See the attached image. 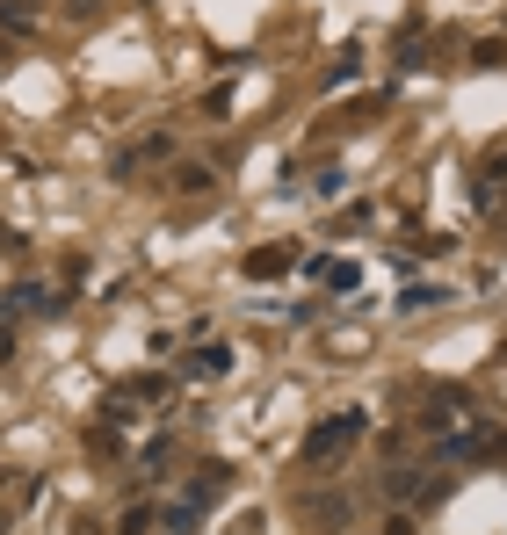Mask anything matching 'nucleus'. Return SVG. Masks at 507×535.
I'll return each mask as SVG.
<instances>
[{"mask_svg":"<svg viewBox=\"0 0 507 535\" xmlns=\"http://www.w3.org/2000/svg\"><path fill=\"white\" fill-rule=\"evenodd\" d=\"M363 427H370V413H334V420H319V427L305 434V463H326V456H341L348 442H363Z\"/></svg>","mask_w":507,"mask_h":535,"instance_id":"1","label":"nucleus"},{"mask_svg":"<svg viewBox=\"0 0 507 535\" xmlns=\"http://www.w3.org/2000/svg\"><path fill=\"white\" fill-rule=\"evenodd\" d=\"M167 188H174V196H211L218 174H211V167H196V160H182V167L167 174Z\"/></svg>","mask_w":507,"mask_h":535,"instance_id":"9","label":"nucleus"},{"mask_svg":"<svg viewBox=\"0 0 507 535\" xmlns=\"http://www.w3.org/2000/svg\"><path fill=\"white\" fill-rule=\"evenodd\" d=\"M341 181H348L341 167H319V174H312V196H319V203H334V196H341Z\"/></svg>","mask_w":507,"mask_h":535,"instance_id":"16","label":"nucleus"},{"mask_svg":"<svg viewBox=\"0 0 507 535\" xmlns=\"http://www.w3.org/2000/svg\"><path fill=\"white\" fill-rule=\"evenodd\" d=\"M15 311H44L51 319V311H66V304H58L44 282H15V290H0V319H15Z\"/></svg>","mask_w":507,"mask_h":535,"instance_id":"4","label":"nucleus"},{"mask_svg":"<svg viewBox=\"0 0 507 535\" xmlns=\"http://www.w3.org/2000/svg\"><path fill=\"white\" fill-rule=\"evenodd\" d=\"M435 304H457L450 290H435V282H413V290L399 297V311H435Z\"/></svg>","mask_w":507,"mask_h":535,"instance_id":"14","label":"nucleus"},{"mask_svg":"<svg viewBox=\"0 0 507 535\" xmlns=\"http://www.w3.org/2000/svg\"><path fill=\"white\" fill-rule=\"evenodd\" d=\"M240 268H247V282H276V275H290V268H297V254H290V246H254Z\"/></svg>","mask_w":507,"mask_h":535,"instance_id":"6","label":"nucleus"},{"mask_svg":"<svg viewBox=\"0 0 507 535\" xmlns=\"http://www.w3.org/2000/svg\"><path fill=\"white\" fill-rule=\"evenodd\" d=\"M377 492L392 499V507H406V499H421V492H428V470H384Z\"/></svg>","mask_w":507,"mask_h":535,"instance_id":"8","label":"nucleus"},{"mask_svg":"<svg viewBox=\"0 0 507 535\" xmlns=\"http://www.w3.org/2000/svg\"><path fill=\"white\" fill-rule=\"evenodd\" d=\"M312 275H319V282H326L334 297H348L355 282H363V268H355V261H312Z\"/></svg>","mask_w":507,"mask_h":535,"instance_id":"10","label":"nucleus"},{"mask_svg":"<svg viewBox=\"0 0 507 535\" xmlns=\"http://www.w3.org/2000/svg\"><path fill=\"white\" fill-rule=\"evenodd\" d=\"M312 514H319L326 528H348V514H355V507H348V499L334 492V499H319V507H312Z\"/></svg>","mask_w":507,"mask_h":535,"instance_id":"17","label":"nucleus"},{"mask_svg":"<svg viewBox=\"0 0 507 535\" xmlns=\"http://www.w3.org/2000/svg\"><path fill=\"white\" fill-rule=\"evenodd\" d=\"M87 449H95V456H116V449H124V434H116V427H87Z\"/></svg>","mask_w":507,"mask_h":535,"instance_id":"18","label":"nucleus"},{"mask_svg":"<svg viewBox=\"0 0 507 535\" xmlns=\"http://www.w3.org/2000/svg\"><path fill=\"white\" fill-rule=\"evenodd\" d=\"M355 73H363V51H355V44H348V51L334 58V66H326V73H319V87H348Z\"/></svg>","mask_w":507,"mask_h":535,"instance_id":"12","label":"nucleus"},{"mask_svg":"<svg viewBox=\"0 0 507 535\" xmlns=\"http://www.w3.org/2000/svg\"><path fill=\"white\" fill-rule=\"evenodd\" d=\"M131 152H138V167H153V160H174V131H145Z\"/></svg>","mask_w":507,"mask_h":535,"instance_id":"13","label":"nucleus"},{"mask_svg":"<svg viewBox=\"0 0 507 535\" xmlns=\"http://www.w3.org/2000/svg\"><path fill=\"white\" fill-rule=\"evenodd\" d=\"M493 449V427L486 420H464V427H450V434H442V456H450V463H464V456H486Z\"/></svg>","mask_w":507,"mask_h":535,"instance_id":"5","label":"nucleus"},{"mask_svg":"<svg viewBox=\"0 0 507 535\" xmlns=\"http://www.w3.org/2000/svg\"><path fill=\"white\" fill-rule=\"evenodd\" d=\"M124 398H131V405H160V398H174V376H131Z\"/></svg>","mask_w":507,"mask_h":535,"instance_id":"11","label":"nucleus"},{"mask_svg":"<svg viewBox=\"0 0 507 535\" xmlns=\"http://www.w3.org/2000/svg\"><path fill=\"white\" fill-rule=\"evenodd\" d=\"M0 37H15V44L37 37V0H0Z\"/></svg>","mask_w":507,"mask_h":535,"instance_id":"7","label":"nucleus"},{"mask_svg":"<svg viewBox=\"0 0 507 535\" xmlns=\"http://www.w3.org/2000/svg\"><path fill=\"white\" fill-rule=\"evenodd\" d=\"M174 376H182V384H225V376H232V348H225V340H211V348H189Z\"/></svg>","mask_w":507,"mask_h":535,"instance_id":"2","label":"nucleus"},{"mask_svg":"<svg viewBox=\"0 0 507 535\" xmlns=\"http://www.w3.org/2000/svg\"><path fill=\"white\" fill-rule=\"evenodd\" d=\"M95 8H102V0H66V15H73V22H87Z\"/></svg>","mask_w":507,"mask_h":535,"instance_id":"21","label":"nucleus"},{"mask_svg":"<svg viewBox=\"0 0 507 535\" xmlns=\"http://www.w3.org/2000/svg\"><path fill=\"white\" fill-rule=\"evenodd\" d=\"M471 66H479V73L507 66V37H479V44H471Z\"/></svg>","mask_w":507,"mask_h":535,"instance_id":"15","label":"nucleus"},{"mask_svg":"<svg viewBox=\"0 0 507 535\" xmlns=\"http://www.w3.org/2000/svg\"><path fill=\"white\" fill-rule=\"evenodd\" d=\"M384 535H413V521H406V514H392V521H384Z\"/></svg>","mask_w":507,"mask_h":535,"instance_id":"22","label":"nucleus"},{"mask_svg":"<svg viewBox=\"0 0 507 535\" xmlns=\"http://www.w3.org/2000/svg\"><path fill=\"white\" fill-rule=\"evenodd\" d=\"M225 492H232V470H225V463H203L196 478H189V507H196V514H211Z\"/></svg>","mask_w":507,"mask_h":535,"instance_id":"3","label":"nucleus"},{"mask_svg":"<svg viewBox=\"0 0 507 535\" xmlns=\"http://www.w3.org/2000/svg\"><path fill=\"white\" fill-rule=\"evenodd\" d=\"M196 521H203V514H196V507H167V528H174V535H189V528H196Z\"/></svg>","mask_w":507,"mask_h":535,"instance_id":"20","label":"nucleus"},{"mask_svg":"<svg viewBox=\"0 0 507 535\" xmlns=\"http://www.w3.org/2000/svg\"><path fill=\"white\" fill-rule=\"evenodd\" d=\"M160 463H174V442L160 434V442H145V470H160Z\"/></svg>","mask_w":507,"mask_h":535,"instance_id":"19","label":"nucleus"}]
</instances>
